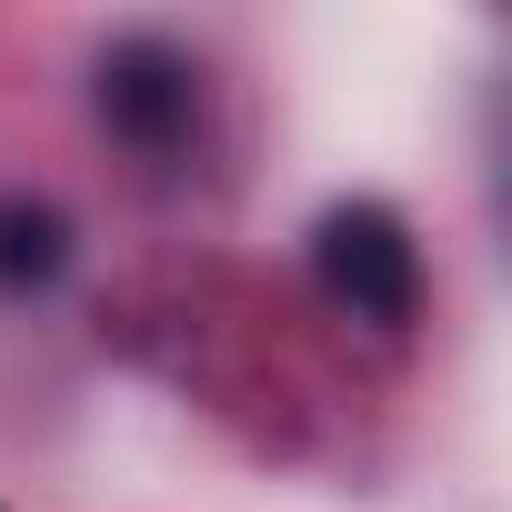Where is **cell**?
<instances>
[{
    "label": "cell",
    "mask_w": 512,
    "mask_h": 512,
    "mask_svg": "<svg viewBox=\"0 0 512 512\" xmlns=\"http://www.w3.org/2000/svg\"><path fill=\"white\" fill-rule=\"evenodd\" d=\"M312 272H322V292H332L352 322L402 332V322L422 312V251H412V231H402L382 201L322 211V231H312Z\"/></svg>",
    "instance_id": "1"
},
{
    "label": "cell",
    "mask_w": 512,
    "mask_h": 512,
    "mask_svg": "<svg viewBox=\"0 0 512 512\" xmlns=\"http://www.w3.org/2000/svg\"><path fill=\"white\" fill-rule=\"evenodd\" d=\"M101 111H111V131H121V141L171 151V141H181V121H191V61H181V51H161V41H121V51L101 61Z\"/></svg>",
    "instance_id": "2"
},
{
    "label": "cell",
    "mask_w": 512,
    "mask_h": 512,
    "mask_svg": "<svg viewBox=\"0 0 512 512\" xmlns=\"http://www.w3.org/2000/svg\"><path fill=\"white\" fill-rule=\"evenodd\" d=\"M51 272H61V211H41V201H0V282L31 292V282H51Z\"/></svg>",
    "instance_id": "3"
}]
</instances>
